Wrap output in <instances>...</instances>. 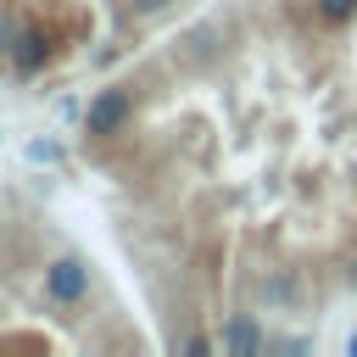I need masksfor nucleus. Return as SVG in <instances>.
I'll use <instances>...</instances> for the list:
<instances>
[{
  "label": "nucleus",
  "mask_w": 357,
  "mask_h": 357,
  "mask_svg": "<svg viewBox=\"0 0 357 357\" xmlns=\"http://www.w3.org/2000/svg\"><path fill=\"white\" fill-rule=\"evenodd\" d=\"M56 50H61L56 28H45V22H28V28H17L6 67H11L17 78H33V73H45V67H50V56H56Z\"/></svg>",
  "instance_id": "f03ea898"
},
{
  "label": "nucleus",
  "mask_w": 357,
  "mask_h": 357,
  "mask_svg": "<svg viewBox=\"0 0 357 357\" xmlns=\"http://www.w3.org/2000/svg\"><path fill=\"white\" fill-rule=\"evenodd\" d=\"M178 351H184V357H206V335H184Z\"/></svg>",
  "instance_id": "0eeeda50"
},
{
  "label": "nucleus",
  "mask_w": 357,
  "mask_h": 357,
  "mask_svg": "<svg viewBox=\"0 0 357 357\" xmlns=\"http://www.w3.org/2000/svg\"><path fill=\"white\" fill-rule=\"evenodd\" d=\"M312 11H318L324 22H351V17H357V0H312Z\"/></svg>",
  "instance_id": "39448f33"
},
{
  "label": "nucleus",
  "mask_w": 357,
  "mask_h": 357,
  "mask_svg": "<svg viewBox=\"0 0 357 357\" xmlns=\"http://www.w3.org/2000/svg\"><path fill=\"white\" fill-rule=\"evenodd\" d=\"M45 296L56 307H78L89 296V262L84 257H50L45 262Z\"/></svg>",
  "instance_id": "7ed1b4c3"
},
{
  "label": "nucleus",
  "mask_w": 357,
  "mask_h": 357,
  "mask_svg": "<svg viewBox=\"0 0 357 357\" xmlns=\"http://www.w3.org/2000/svg\"><path fill=\"white\" fill-rule=\"evenodd\" d=\"M128 117H134V89L128 84H112V89H100L84 106V134L89 139H112V134L128 128Z\"/></svg>",
  "instance_id": "f257e3e1"
},
{
  "label": "nucleus",
  "mask_w": 357,
  "mask_h": 357,
  "mask_svg": "<svg viewBox=\"0 0 357 357\" xmlns=\"http://www.w3.org/2000/svg\"><path fill=\"white\" fill-rule=\"evenodd\" d=\"M346 279H351V284H357V257H351V273H346Z\"/></svg>",
  "instance_id": "1a4fd4ad"
},
{
  "label": "nucleus",
  "mask_w": 357,
  "mask_h": 357,
  "mask_svg": "<svg viewBox=\"0 0 357 357\" xmlns=\"http://www.w3.org/2000/svg\"><path fill=\"white\" fill-rule=\"evenodd\" d=\"M268 296H273V301H284V296L296 301V279H284V273H273V279H268Z\"/></svg>",
  "instance_id": "423d86ee"
},
{
  "label": "nucleus",
  "mask_w": 357,
  "mask_h": 357,
  "mask_svg": "<svg viewBox=\"0 0 357 357\" xmlns=\"http://www.w3.org/2000/svg\"><path fill=\"white\" fill-rule=\"evenodd\" d=\"M128 6H134V17H156V11H167L173 0H128Z\"/></svg>",
  "instance_id": "6e6552de"
},
{
  "label": "nucleus",
  "mask_w": 357,
  "mask_h": 357,
  "mask_svg": "<svg viewBox=\"0 0 357 357\" xmlns=\"http://www.w3.org/2000/svg\"><path fill=\"white\" fill-rule=\"evenodd\" d=\"M223 351H229V357H251V351H262V324H257L251 312H234V318L223 324Z\"/></svg>",
  "instance_id": "20e7f679"
}]
</instances>
